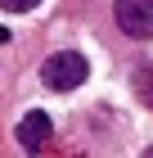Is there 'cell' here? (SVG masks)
I'll return each instance as SVG.
<instances>
[{
    "mask_svg": "<svg viewBox=\"0 0 153 158\" xmlns=\"http://www.w3.org/2000/svg\"><path fill=\"white\" fill-rule=\"evenodd\" d=\"M41 0H0V9H9V14H27V9H36Z\"/></svg>",
    "mask_w": 153,
    "mask_h": 158,
    "instance_id": "cell-4",
    "label": "cell"
},
{
    "mask_svg": "<svg viewBox=\"0 0 153 158\" xmlns=\"http://www.w3.org/2000/svg\"><path fill=\"white\" fill-rule=\"evenodd\" d=\"M50 135H54V122L45 118L41 109H32L23 122H18V145L27 149V154H36V149H45L50 145Z\"/></svg>",
    "mask_w": 153,
    "mask_h": 158,
    "instance_id": "cell-3",
    "label": "cell"
},
{
    "mask_svg": "<svg viewBox=\"0 0 153 158\" xmlns=\"http://www.w3.org/2000/svg\"><path fill=\"white\" fill-rule=\"evenodd\" d=\"M5 41H9V27H0V45H5Z\"/></svg>",
    "mask_w": 153,
    "mask_h": 158,
    "instance_id": "cell-5",
    "label": "cell"
},
{
    "mask_svg": "<svg viewBox=\"0 0 153 158\" xmlns=\"http://www.w3.org/2000/svg\"><path fill=\"white\" fill-rule=\"evenodd\" d=\"M90 77V63L77 54V50H59V54H50L41 63V81L50 90H77V86Z\"/></svg>",
    "mask_w": 153,
    "mask_h": 158,
    "instance_id": "cell-1",
    "label": "cell"
},
{
    "mask_svg": "<svg viewBox=\"0 0 153 158\" xmlns=\"http://www.w3.org/2000/svg\"><path fill=\"white\" fill-rule=\"evenodd\" d=\"M113 18L131 41H153V0H117Z\"/></svg>",
    "mask_w": 153,
    "mask_h": 158,
    "instance_id": "cell-2",
    "label": "cell"
}]
</instances>
